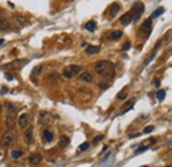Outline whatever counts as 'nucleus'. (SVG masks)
<instances>
[{
    "instance_id": "obj_1",
    "label": "nucleus",
    "mask_w": 172,
    "mask_h": 167,
    "mask_svg": "<svg viewBox=\"0 0 172 167\" xmlns=\"http://www.w3.org/2000/svg\"><path fill=\"white\" fill-rule=\"evenodd\" d=\"M94 70L97 72L99 76H102V77H106V78H110L114 76V65H113L110 61H98V63L94 64Z\"/></svg>"
},
{
    "instance_id": "obj_2",
    "label": "nucleus",
    "mask_w": 172,
    "mask_h": 167,
    "mask_svg": "<svg viewBox=\"0 0 172 167\" xmlns=\"http://www.w3.org/2000/svg\"><path fill=\"white\" fill-rule=\"evenodd\" d=\"M143 12H144V4L142 2L134 3L133 8H131V11H130L131 17H133L134 21H138L139 19H140V16H142V13H143Z\"/></svg>"
},
{
    "instance_id": "obj_3",
    "label": "nucleus",
    "mask_w": 172,
    "mask_h": 167,
    "mask_svg": "<svg viewBox=\"0 0 172 167\" xmlns=\"http://www.w3.org/2000/svg\"><path fill=\"white\" fill-rule=\"evenodd\" d=\"M17 139V134L13 131V130H9V131H7L4 135L2 137V139H0V145L2 146H11L12 143L16 142Z\"/></svg>"
},
{
    "instance_id": "obj_4",
    "label": "nucleus",
    "mask_w": 172,
    "mask_h": 167,
    "mask_svg": "<svg viewBox=\"0 0 172 167\" xmlns=\"http://www.w3.org/2000/svg\"><path fill=\"white\" fill-rule=\"evenodd\" d=\"M81 72V66H78V65H69L62 70V76H64L65 78H73L76 77L77 74Z\"/></svg>"
},
{
    "instance_id": "obj_5",
    "label": "nucleus",
    "mask_w": 172,
    "mask_h": 167,
    "mask_svg": "<svg viewBox=\"0 0 172 167\" xmlns=\"http://www.w3.org/2000/svg\"><path fill=\"white\" fill-rule=\"evenodd\" d=\"M151 23H152V19H151V17L146 20L144 23L140 25V28H139V35H140V36H144V37H148L150 33H151Z\"/></svg>"
},
{
    "instance_id": "obj_6",
    "label": "nucleus",
    "mask_w": 172,
    "mask_h": 167,
    "mask_svg": "<svg viewBox=\"0 0 172 167\" xmlns=\"http://www.w3.org/2000/svg\"><path fill=\"white\" fill-rule=\"evenodd\" d=\"M12 24L15 28H21L27 24V19H25L23 15H15L12 17Z\"/></svg>"
},
{
    "instance_id": "obj_7",
    "label": "nucleus",
    "mask_w": 172,
    "mask_h": 167,
    "mask_svg": "<svg viewBox=\"0 0 172 167\" xmlns=\"http://www.w3.org/2000/svg\"><path fill=\"white\" fill-rule=\"evenodd\" d=\"M24 141L25 143L31 145L32 142H33V129L29 126V128H27V130L24 131Z\"/></svg>"
},
{
    "instance_id": "obj_8",
    "label": "nucleus",
    "mask_w": 172,
    "mask_h": 167,
    "mask_svg": "<svg viewBox=\"0 0 172 167\" xmlns=\"http://www.w3.org/2000/svg\"><path fill=\"white\" fill-rule=\"evenodd\" d=\"M28 125H29V114H27V113L20 114V117H19V126H20V128H23V129H27Z\"/></svg>"
},
{
    "instance_id": "obj_9",
    "label": "nucleus",
    "mask_w": 172,
    "mask_h": 167,
    "mask_svg": "<svg viewBox=\"0 0 172 167\" xmlns=\"http://www.w3.org/2000/svg\"><path fill=\"white\" fill-rule=\"evenodd\" d=\"M53 131L52 130H49V129H45L42 131V139H44V142L45 143H49V142H52L53 141Z\"/></svg>"
},
{
    "instance_id": "obj_10",
    "label": "nucleus",
    "mask_w": 172,
    "mask_h": 167,
    "mask_svg": "<svg viewBox=\"0 0 172 167\" xmlns=\"http://www.w3.org/2000/svg\"><path fill=\"white\" fill-rule=\"evenodd\" d=\"M29 163H31V165H33V166H37L40 162H41V155L40 154H32L31 157H29Z\"/></svg>"
},
{
    "instance_id": "obj_11",
    "label": "nucleus",
    "mask_w": 172,
    "mask_h": 167,
    "mask_svg": "<svg viewBox=\"0 0 172 167\" xmlns=\"http://www.w3.org/2000/svg\"><path fill=\"white\" fill-rule=\"evenodd\" d=\"M5 125L9 128V130H12V128L15 125H16V121H15V117H13V114H8L5 117Z\"/></svg>"
},
{
    "instance_id": "obj_12",
    "label": "nucleus",
    "mask_w": 172,
    "mask_h": 167,
    "mask_svg": "<svg viewBox=\"0 0 172 167\" xmlns=\"http://www.w3.org/2000/svg\"><path fill=\"white\" fill-rule=\"evenodd\" d=\"M79 81L82 82H91L93 81V76L90 73H87V72H83V73L79 74Z\"/></svg>"
},
{
    "instance_id": "obj_13",
    "label": "nucleus",
    "mask_w": 172,
    "mask_h": 167,
    "mask_svg": "<svg viewBox=\"0 0 172 167\" xmlns=\"http://www.w3.org/2000/svg\"><path fill=\"white\" fill-rule=\"evenodd\" d=\"M131 21H133V17H131V13H130V12L124 13V15L120 17V23H122L123 25H129Z\"/></svg>"
},
{
    "instance_id": "obj_14",
    "label": "nucleus",
    "mask_w": 172,
    "mask_h": 167,
    "mask_svg": "<svg viewBox=\"0 0 172 167\" xmlns=\"http://www.w3.org/2000/svg\"><path fill=\"white\" fill-rule=\"evenodd\" d=\"M9 28V23L5 17L0 16V31H7Z\"/></svg>"
},
{
    "instance_id": "obj_15",
    "label": "nucleus",
    "mask_w": 172,
    "mask_h": 167,
    "mask_svg": "<svg viewBox=\"0 0 172 167\" xmlns=\"http://www.w3.org/2000/svg\"><path fill=\"white\" fill-rule=\"evenodd\" d=\"M119 9H120V7H119L118 3L111 4V7H110V17H115V15L119 12Z\"/></svg>"
},
{
    "instance_id": "obj_16",
    "label": "nucleus",
    "mask_w": 172,
    "mask_h": 167,
    "mask_svg": "<svg viewBox=\"0 0 172 167\" xmlns=\"http://www.w3.org/2000/svg\"><path fill=\"white\" fill-rule=\"evenodd\" d=\"M98 50H99V46H97V45H87L86 49H85V52L87 54H96V53H98Z\"/></svg>"
},
{
    "instance_id": "obj_17",
    "label": "nucleus",
    "mask_w": 172,
    "mask_h": 167,
    "mask_svg": "<svg viewBox=\"0 0 172 167\" xmlns=\"http://www.w3.org/2000/svg\"><path fill=\"white\" fill-rule=\"evenodd\" d=\"M96 27H97V24H96V21H93V20H90V21H87L86 25H85V28L89 32H93V31H96Z\"/></svg>"
},
{
    "instance_id": "obj_18",
    "label": "nucleus",
    "mask_w": 172,
    "mask_h": 167,
    "mask_svg": "<svg viewBox=\"0 0 172 167\" xmlns=\"http://www.w3.org/2000/svg\"><path fill=\"white\" fill-rule=\"evenodd\" d=\"M120 37H122V32L120 31H115V32H113V33L109 35V39L110 40H118Z\"/></svg>"
},
{
    "instance_id": "obj_19",
    "label": "nucleus",
    "mask_w": 172,
    "mask_h": 167,
    "mask_svg": "<svg viewBox=\"0 0 172 167\" xmlns=\"http://www.w3.org/2000/svg\"><path fill=\"white\" fill-rule=\"evenodd\" d=\"M46 121H48V114L45 113V111H42V113H40L39 115V122L41 123V125H44Z\"/></svg>"
},
{
    "instance_id": "obj_20",
    "label": "nucleus",
    "mask_w": 172,
    "mask_h": 167,
    "mask_svg": "<svg viewBox=\"0 0 172 167\" xmlns=\"http://www.w3.org/2000/svg\"><path fill=\"white\" fill-rule=\"evenodd\" d=\"M156 52H158V46H156V48L152 50V53H151V54H150V56H148V59H146V61H144V65H148L150 63H151V61L153 60V57H155Z\"/></svg>"
},
{
    "instance_id": "obj_21",
    "label": "nucleus",
    "mask_w": 172,
    "mask_h": 167,
    "mask_svg": "<svg viewBox=\"0 0 172 167\" xmlns=\"http://www.w3.org/2000/svg\"><path fill=\"white\" fill-rule=\"evenodd\" d=\"M11 157H12L13 159H19L20 157H23V151H20V150H12V151H11Z\"/></svg>"
},
{
    "instance_id": "obj_22",
    "label": "nucleus",
    "mask_w": 172,
    "mask_h": 167,
    "mask_svg": "<svg viewBox=\"0 0 172 167\" xmlns=\"http://www.w3.org/2000/svg\"><path fill=\"white\" fill-rule=\"evenodd\" d=\"M162 13H164V8L163 7H160V8H158L156 11H153L152 12V15H151V19H153V17H158V16H160Z\"/></svg>"
},
{
    "instance_id": "obj_23",
    "label": "nucleus",
    "mask_w": 172,
    "mask_h": 167,
    "mask_svg": "<svg viewBox=\"0 0 172 167\" xmlns=\"http://www.w3.org/2000/svg\"><path fill=\"white\" fill-rule=\"evenodd\" d=\"M156 98H158V101H163L164 98H166V90H158V93H156Z\"/></svg>"
},
{
    "instance_id": "obj_24",
    "label": "nucleus",
    "mask_w": 172,
    "mask_h": 167,
    "mask_svg": "<svg viewBox=\"0 0 172 167\" xmlns=\"http://www.w3.org/2000/svg\"><path fill=\"white\" fill-rule=\"evenodd\" d=\"M66 145H69V139H68L66 137H62L61 141H60V146H61V147H65Z\"/></svg>"
},
{
    "instance_id": "obj_25",
    "label": "nucleus",
    "mask_w": 172,
    "mask_h": 167,
    "mask_svg": "<svg viewBox=\"0 0 172 167\" xmlns=\"http://www.w3.org/2000/svg\"><path fill=\"white\" fill-rule=\"evenodd\" d=\"M126 97H127V93L124 92V90H122V92H119V94L116 96V98H118V100H124Z\"/></svg>"
},
{
    "instance_id": "obj_26",
    "label": "nucleus",
    "mask_w": 172,
    "mask_h": 167,
    "mask_svg": "<svg viewBox=\"0 0 172 167\" xmlns=\"http://www.w3.org/2000/svg\"><path fill=\"white\" fill-rule=\"evenodd\" d=\"M87 147H89V143H87V142H83V143L81 145V146H79V150H81V151L87 150Z\"/></svg>"
},
{
    "instance_id": "obj_27",
    "label": "nucleus",
    "mask_w": 172,
    "mask_h": 167,
    "mask_svg": "<svg viewBox=\"0 0 172 167\" xmlns=\"http://www.w3.org/2000/svg\"><path fill=\"white\" fill-rule=\"evenodd\" d=\"M151 131H153V126H148V128H146V129L143 130L144 134H148V133H151Z\"/></svg>"
},
{
    "instance_id": "obj_28",
    "label": "nucleus",
    "mask_w": 172,
    "mask_h": 167,
    "mask_svg": "<svg viewBox=\"0 0 172 167\" xmlns=\"http://www.w3.org/2000/svg\"><path fill=\"white\" fill-rule=\"evenodd\" d=\"M41 69H42V65H39V66H36V68L33 69V73H35V74H39Z\"/></svg>"
},
{
    "instance_id": "obj_29",
    "label": "nucleus",
    "mask_w": 172,
    "mask_h": 167,
    "mask_svg": "<svg viewBox=\"0 0 172 167\" xmlns=\"http://www.w3.org/2000/svg\"><path fill=\"white\" fill-rule=\"evenodd\" d=\"M147 146H143V147H140V148H138L137 150V154H139V152H142V151H144V150H147Z\"/></svg>"
},
{
    "instance_id": "obj_30",
    "label": "nucleus",
    "mask_w": 172,
    "mask_h": 167,
    "mask_svg": "<svg viewBox=\"0 0 172 167\" xmlns=\"http://www.w3.org/2000/svg\"><path fill=\"white\" fill-rule=\"evenodd\" d=\"M130 46H131L130 43H126V44H124V46H123V50H129V49H130Z\"/></svg>"
},
{
    "instance_id": "obj_31",
    "label": "nucleus",
    "mask_w": 172,
    "mask_h": 167,
    "mask_svg": "<svg viewBox=\"0 0 172 167\" xmlns=\"http://www.w3.org/2000/svg\"><path fill=\"white\" fill-rule=\"evenodd\" d=\"M102 138H103V135H98L96 139H94V143H97V142H99V141L102 139Z\"/></svg>"
},
{
    "instance_id": "obj_32",
    "label": "nucleus",
    "mask_w": 172,
    "mask_h": 167,
    "mask_svg": "<svg viewBox=\"0 0 172 167\" xmlns=\"http://www.w3.org/2000/svg\"><path fill=\"white\" fill-rule=\"evenodd\" d=\"M99 86L102 89H106V88H109V84H99Z\"/></svg>"
},
{
    "instance_id": "obj_33",
    "label": "nucleus",
    "mask_w": 172,
    "mask_h": 167,
    "mask_svg": "<svg viewBox=\"0 0 172 167\" xmlns=\"http://www.w3.org/2000/svg\"><path fill=\"white\" fill-rule=\"evenodd\" d=\"M139 135H140V134H139V133H137V134H131L130 138H137V137H139Z\"/></svg>"
},
{
    "instance_id": "obj_34",
    "label": "nucleus",
    "mask_w": 172,
    "mask_h": 167,
    "mask_svg": "<svg viewBox=\"0 0 172 167\" xmlns=\"http://www.w3.org/2000/svg\"><path fill=\"white\" fill-rule=\"evenodd\" d=\"M7 106H8V107H9V109H11V110H12V111H13V110H16V109H15V107H13V106H12V105H11V104H7Z\"/></svg>"
},
{
    "instance_id": "obj_35",
    "label": "nucleus",
    "mask_w": 172,
    "mask_h": 167,
    "mask_svg": "<svg viewBox=\"0 0 172 167\" xmlns=\"http://www.w3.org/2000/svg\"><path fill=\"white\" fill-rule=\"evenodd\" d=\"M155 86H160V81H159V80H155Z\"/></svg>"
},
{
    "instance_id": "obj_36",
    "label": "nucleus",
    "mask_w": 172,
    "mask_h": 167,
    "mask_svg": "<svg viewBox=\"0 0 172 167\" xmlns=\"http://www.w3.org/2000/svg\"><path fill=\"white\" fill-rule=\"evenodd\" d=\"M7 90H8V89H7V88H3V89H2V93H3V94H4V93L7 92Z\"/></svg>"
},
{
    "instance_id": "obj_37",
    "label": "nucleus",
    "mask_w": 172,
    "mask_h": 167,
    "mask_svg": "<svg viewBox=\"0 0 172 167\" xmlns=\"http://www.w3.org/2000/svg\"><path fill=\"white\" fill-rule=\"evenodd\" d=\"M3 43H4V40H3V39H0V45H3Z\"/></svg>"
},
{
    "instance_id": "obj_38",
    "label": "nucleus",
    "mask_w": 172,
    "mask_h": 167,
    "mask_svg": "<svg viewBox=\"0 0 172 167\" xmlns=\"http://www.w3.org/2000/svg\"><path fill=\"white\" fill-rule=\"evenodd\" d=\"M0 114H2V105H0Z\"/></svg>"
},
{
    "instance_id": "obj_39",
    "label": "nucleus",
    "mask_w": 172,
    "mask_h": 167,
    "mask_svg": "<svg viewBox=\"0 0 172 167\" xmlns=\"http://www.w3.org/2000/svg\"><path fill=\"white\" fill-rule=\"evenodd\" d=\"M142 167H147V166H142Z\"/></svg>"
},
{
    "instance_id": "obj_40",
    "label": "nucleus",
    "mask_w": 172,
    "mask_h": 167,
    "mask_svg": "<svg viewBox=\"0 0 172 167\" xmlns=\"http://www.w3.org/2000/svg\"><path fill=\"white\" fill-rule=\"evenodd\" d=\"M167 167H172V166H167Z\"/></svg>"
},
{
    "instance_id": "obj_41",
    "label": "nucleus",
    "mask_w": 172,
    "mask_h": 167,
    "mask_svg": "<svg viewBox=\"0 0 172 167\" xmlns=\"http://www.w3.org/2000/svg\"><path fill=\"white\" fill-rule=\"evenodd\" d=\"M171 40H172V39H171Z\"/></svg>"
}]
</instances>
